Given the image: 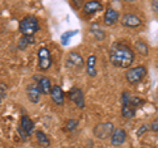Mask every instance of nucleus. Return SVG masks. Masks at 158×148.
Here are the masks:
<instances>
[{
    "label": "nucleus",
    "instance_id": "nucleus-31",
    "mask_svg": "<svg viewBox=\"0 0 158 148\" xmlns=\"http://www.w3.org/2000/svg\"><path fill=\"white\" fill-rule=\"evenodd\" d=\"M2 100H3V96H2V93H0V103H2Z\"/></svg>",
    "mask_w": 158,
    "mask_h": 148
},
{
    "label": "nucleus",
    "instance_id": "nucleus-30",
    "mask_svg": "<svg viewBox=\"0 0 158 148\" xmlns=\"http://www.w3.org/2000/svg\"><path fill=\"white\" fill-rule=\"evenodd\" d=\"M124 2H128V3H133V2H136V0H124Z\"/></svg>",
    "mask_w": 158,
    "mask_h": 148
},
{
    "label": "nucleus",
    "instance_id": "nucleus-22",
    "mask_svg": "<svg viewBox=\"0 0 158 148\" xmlns=\"http://www.w3.org/2000/svg\"><path fill=\"white\" fill-rule=\"evenodd\" d=\"M31 43H33V37H23L19 41L17 47L20 49V50H25V49L31 45Z\"/></svg>",
    "mask_w": 158,
    "mask_h": 148
},
{
    "label": "nucleus",
    "instance_id": "nucleus-17",
    "mask_svg": "<svg viewBox=\"0 0 158 148\" xmlns=\"http://www.w3.org/2000/svg\"><path fill=\"white\" fill-rule=\"evenodd\" d=\"M86 71H87V75L91 76V77H95L98 75V71H96V56L94 55V54L87 58Z\"/></svg>",
    "mask_w": 158,
    "mask_h": 148
},
{
    "label": "nucleus",
    "instance_id": "nucleus-9",
    "mask_svg": "<svg viewBox=\"0 0 158 148\" xmlns=\"http://www.w3.org/2000/svg\"><path fill=\"white\" fill-rule=\"evenodd\" d=\"M69 98H70V101L75 103L78 107H81V109H83V107L86 106L85 96H83V91L81 88L73 87L70 89V92H69Z\"/></svg>",
    "mask_w": 158,
    "mask_h": 148
},
{
    "label": "nucleus",
    "instance_id": "nucleus-13",
    "mask_svg": "<svg viewBox=\"0 0 158 148\" xmlns=\"http://www.w3.org/2000/svg\"><path fill=\"white\" fill-rule=\"evenodd\" d=\"M50 97L53 102L58 106H62L65 103V93H63L62 88L59 85H53L52 88V92H50Z\"/></svg>",
    "mask_w": 158,
    "mask_h": 148
},
{
    "label": "nucleus",
    "instance_id": "nucleus-15",
    "mask_svg": "<svg viewBox=\"0 0 158 148\" xmlns=\"http://www.w3.org/2000/svg\"><path fill=\"white\" fill-rule=\"evenodd\" d=\"M118 18H120V14H118V12L116 9H113L111 7L107 8V11L104 13V24L107 26L115 25V24L118 21Z\"/></svg>",
    "mask_w": 158,
    "mask_h": 148
},
{
    "label": "nucleus",
    "instance_id": "nucleus-24",
    "mask_svg": "<svg viewBox=\"0 0 158 148\" xmlns=\"http://www.w3.org/2000/svg\"><path fill=\"white\" fill-rule=\"evenodd\" d=\"M77 33H78L77 30H73V32H67V33L63 34V36H62V45H66V39L70 38L71 36H75Z\"/></svg>",
    "mask_w": 158,
    "mask_h": 148
},
{
    "label": "nucleus",
    "instance_id": "nucleus-28",
    "mask_svg": "<svg viewBox=\"0 0 158 148\" xmlns=\"http://www.w3.org/2000/svg\"><path fill=\"white\" fill-rule=\"evenodd\" d=\"M152 7L156 11V13H158V0H154V2L152 3Z\"/></svg>",
    "mask_w": 158,
    "mask_h": 148
},
{
    "label": "nucleus",
    "instance_id": "nucleus-25",
    "mask_svg": "<svg viewBox=\"0 0 158 148\" xmlns=\"http://www.w3.org/2000/svg\"><path fill=\"white\" fill-rule=\"evenodd\" d=\"M149 130H152L153 132H158V118H156V119L150 123Z\"/></svg>",
    "mask_w": 158,
    "mask_h": 148
},
{
    "label": "nucleus",
    "instance_id": "nucleus-16",
    "mask_svg": "<svg viewBox=\"0 0 158 148\" xmlns=\"http://www.w3.org/2000/svg\"><path fill=\"white\" fill-rule=\"evenodd\" d=\"M90 33L92 34L96 41H104L106 39V32L103 30V28L98 22H94L90 25Z\"/></svg>",
    "mask_w": 158,
    "mask_h": 148
},
{
    "label": "nucleus",
    "instance_id": "nucleus-8",
    "mask_svg": "<svg viewBox=\"0 0 158 148\" xmlns=\"http://www.w3.org/2000/svg\"><path fill=\"white\" fill-rule=\"evenodd\" d=\"M121 103H129L132 107H135L137 110L138 107H141L145 103V100L138 96H133L129 92H123L121 93Z\"/></svg>",
    "mask_w": 158,
    "mask_h": 148
},
{
    "label": "nucleus",
    "instance_id": "nucleus-5",
    "mask_svg": "<svg viewBox=\"0 0 158 148\" xmlns=\"http://www.w3.org/2000/svg\"><path fill=\"white\" fill-rule=\"evenodd\" d=\"M113 130H115V126H113L112 122H103V123H98V125L94 127V135L98 139L106 140L110 139Z\"/></svg>",
    "mask_w": 158,
    "mask_h": 148
},
{
    "label": "nucleus",
    "instance_id": "nucleus-19",
    "mask_svg": "<svg viewBox=\"0 0 158 148\" xmlns=\"http://www.w3.org/2000/svg\"><path fill=\"white\" fill-rule=\"evenodd\" d=\"M136 109L132 107L129 103H121V115L125 118V119H132V118L136 117Z\"/></svg>",
    "mask_w": 158,
    "mask_h": 148
},
{
    "label": "nucleus",
    "instance_id": "nucleus-14",
    "mask_svg": "<svg viewBox=\"0 0 158 148\" xmlns=\"http://www.w3.org/2000/svg\"><path fill=\"white\" fill-rule=\"evenodd\" d=\"M103 9V4L99 0H88L83 6V12L87 14H92L96 12H100Z\"/></svg>",
    "mask_w": 158,
    "mask_h": 148
},
{
    "label": "nucleus",
    "instance_id": "nucleus-18",
    "mask_svg": "<svg viewBox=\"0 0 158 148\" xmlns=\"http://www.w3.org/2000/svg\"><path fill=\"white\" fill-rule=\"evenodd\" d=\"M37 84H38V88H40V91H41L42 95H50L52 88H53L50 79L46 77V76H42Z\"/></svg>",
    "mask_w": 158,
    "mask_h": 148
},
{
    "label": "nucleus",
    "instance_id": "nucleus-12",
    "mask_svg": "<svg viewBox=\"0 0 158 148\" xmlns=\"http://www.w3.org/2000/svg\"><path fill=\"white\" fill-rule=\"evenodd\" d=\"M111 144L115 147H120L127 142V132L124 129H115L111 135Z\"/></svg>",
    "mask_w": 158,
    "mask_h": 148
},
{
    "label": "nucleus",
    "instance_id": "nucleus-23",
    "mask_svg": "<svg viewBox=\"0 0 158 148\" xmlns=\"http://www.w3.org/2000/svg\"><path fill=\"white\" fill-rule=\"evenodd\" d=\"M79 122L77 119H69V122L66 123V130L67 131H74L78 127Z\"/></svg>",
    "mask_w": 158,
    "mask_h": 148
},
{
    "label": "nucleus",
    "instance_id": "nucleus-27",
    "mask_svg": "<svg viewBox=\"0 0 158 148\" xmlns=\"http://www.w3.org/2000/svg\"><path fill=\"white\" fill-rule=\"evenodd\" d=\"M83 2H85V0H73V4L75 8H79L83 4Z\"/></svg>",
    "mask_w": 158,
    "mask_h": 148
},
{
    "label": "nucleus",
    "instance_id": "nucleus-20",
    "mask_svg": "<svg viewBox=\"0 0 158 148\" xmlns=\"http://www.w3.org/2000/svg\"><path fill=\"white\" fill-rule=\"evenodd\" d=\"M36 138H37V143L41 147L48 148L49 146H50V139H49V136L44 131H37L36 132Z\"/></svg>",
    "mask_w": 158,
    "mask_h": 148
},
{
    "label": "nucleus",
    "instance_id": "nucleus-10",
    "mask_svg": "<svg viewBox=\"0 0 158 148\" xmlns=\"http://www.w3.org/2000/svg\"><path fill=\"white\" fill-rule=\"evenodd\" d=\"M121 25L125 28H131L135 29L142 25V20L135 13H125L124 16L121 17Z\"/></svg>",
    "mask_w": 158,
    "mask_h": 148
},
{
    "label": "nucleus",
    "instance_id": "nucleus-3",
    "mask_svg": "<svg viewBox=\"0 0 158 148\" xmlns=\"http://www.w3.org/2000/svg\"><path fill=\"white\" fill-rule=\"evenodd\" d=\"M148 73V70L145 66H137V67H131L128 68L125 72V79L127 81L132 84V85H136V84L141 83L145 79Z\"/></svg>",
    "mask_w": 158,
    "mask_h": 148
},
{
    "label": "nucleus",
    "instance_id": "nucleus-29",
    "mask_svg": "<svg viewBox=\"0 0 158 148\" xmlns=\"http://www.w3.org/2000/svg\"><path fill=\"white\" fill-rule=\"evenodd\" d=\"M41 77H42V76H41V75H40V73H36V75H34V76H33V80L38 83V81H40V79H41Z\"/></svg>",
    "mask_w": 158,
    "mask_h": 148
},
{
    "label": "nucleus",
    "instance_id": "nucleus-21",
    "mask_svg": "<svg viewBox=\"0 0 158 148\" xmlns=\"http://www.w3.org/2000/svg\"><path fill=\"white\" fill-rule=\"evenodd\" d=\"M135 47H136V51L140 54V55H142V56H148V55H149V46L146 45V42L137 41L135 43Z\"/></svg>",
    "mask_w": 158,
    "mask_h": 148
},
{
    "label": "nucleus",
    "instance_id": "nucleus-7",
    "mask_svg": "<svg viewBox=\"0 0 158 148\" xmlns=\"http://www.w3.org/2000/svg\"><path fill=\"white\" fill-rule=\"evenodd\" d=\"M66 66H67V68H70V70L78 71V70H82V68L86 66V63H85V59H83L81 53L71 51V53H69V55H67Z\"/></svg>",
    "mask_w": 158,
    "mask_h": 148
},
{
    "label": "nucleus",
    "instance_id": "nucleus-26",
    "mask_svg": "<svg viewBox=\"0 0 158 148\" xmlns=\"http://www.w3.org/2000/svg\"><path fill=\"white\" fill-rule=\"evenodd\" d=\"M148 130H149V126H148V125H142V126L140 127V130L137 131V136H141L142 134H145Z\"/></svg>",
    "mask_w": 158,
    "mask_h": 148
},
{
    "label": "nucleus",
    "instance_id": "nucleus-2",
    "mask_svg": "<svg viewBox=\"0 0 158 148\" xmlns=\"http://www.w3.org/2000/svg\"><path fill=\"white\" fill-rule=\"evenodd\" d=\"M19 29H20V33L23 34V37H33L40 30V22L37 17L27 16L20 21Z\"/></svg>",
    "mask_w": 158,
    "mask_h": 148
},
{
    "label": "nucleus",
    "instance_id": "nucleus-4",
    "mask_svg": "<svg viewBox=\"0 0 158 148\" xmlns=\"http://www.w3.org/2000/svg\"><path fill=\"white\" fill-rule=\"evenodd\" d=\"M37 59H38V70L40 71H48L53 64V58H52L50 50L45 46L38 49Z\"/></svg>",
    "mask_w": 158,
    "mask_h": 148
},
{
    "label": "nucleus",
    "instance_id": "nucleus-11",
    "mask_svg": "<svg viewBox=\"0 0 158 148\" xmlns=\"http://www.w3.org/2000/svg\"><path fill=\"white\" fill-rule=\"evenodd\" d=\"M41 91L38 88V84L36 83H31L27 85V96L29 98V101L32 103H38L40 100H41Z\"/></svg>",
    "mask_w": 158,
    "mask_h": 148
},
{
    "label": "nucleus",
    "instance_id": "nucleus-6",
    "mask_svg": "<svg viewBox=\"0 0 158 148\" xmlns=\"http://www.w3.org/2000/svg\"><path fill=\"white\" fill-rule=\"evenodd\" d=\"M34 131V122L31 119L29 115H21L20 118V125H19V134L21 135L24 140L32 135V132Z\"/></svg>",
    "mask_w": 158,
    "mask_h": 148
},
{
    "label": "nucleus",
    "instance_id": "nucleus-1",
    "mask_svg": "<svg viewBox=\"0 0 158 148\" xmlns=\"http://www.w3.org/2000/svg\"><path fill=\"white\" fill-rule=\"evenodd\" d=\"M110 62L113 67L128 70L135 62V51L123 42H115L110 49Z\"/></svg>",
    "mask_w": 158,
    "mask_h": 148
}]
</instances>
